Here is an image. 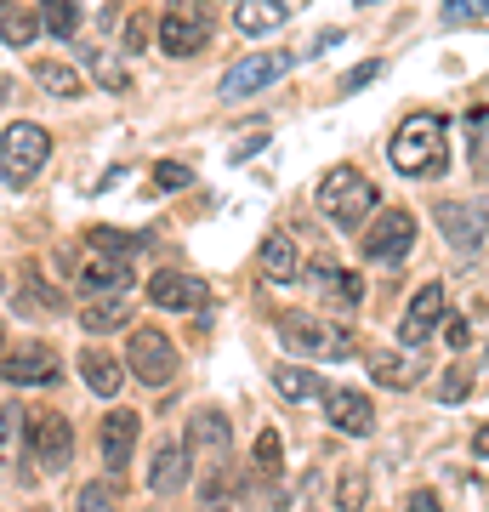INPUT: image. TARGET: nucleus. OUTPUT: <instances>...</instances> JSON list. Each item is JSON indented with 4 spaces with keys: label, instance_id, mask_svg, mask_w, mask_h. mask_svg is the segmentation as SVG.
<instances>
[{
    "label": "nucleus",
    "instance_id": "obj_1",
    "mask_svg": "<svg viewBox=\"0 0 489 512\" xmlns=\"http://www.w3.org/2000/svg\"><path fill=\"white\" fill-rule=\"evenodd\" d=\"M444 114L433 109H416L404 114V126L393 131V143H387V154H393V171H404V177H433V171H444Z\"/></svg>",
    "mask_w": 489,
    "mask_h": 512
},
{
    "label": "nucleus",
    "instance_id": "obj_2",
    "mask_svg": "<svg viewBox=\"0 0 489 512\" xmlns=\"http://www.w3.org/2000/svg\"><path fill=\"white\" fill-rule=\"evenodd\" d=\"M319 211H325L336 228H359L370 211H376V183L364 177L359 165H336L319 177Z\"/></svg>",
    "mask_w": 489,
    "mask_h": 512
},
{
    "label": "nucleus",
    "instance_id": "obj_3",
    "mask_svg": "<svg viewBox=\"0 0 489 512\" xmlns=\"http://www.w3.org/2000/svg\"><path fill=\"white\" fill-rule=\"evenodd\" d=\"M29 461H40L46 473H63L74 461V421L63 410H29L23 416V473Z\"/></svg>",
    "mask_w": 489,
    "mask_h": 512
},
{
    "label": "nucleus",
    "instance_id": "obj_4",
    "mask_svg": "<svg viewBox=\"0 0 489 512\" xmlns=\"http://www.w3.org/2000/svg\"><path fill=\"white\" fill-rule=\"evenodd\" d=\"M46 160H52V131L35 126V120H18V126H6V137H0V177L12 188H29L46 171Z\"/></svg>",
    "mask_w": 489,
    "mask_h": 512
},
{
    "label": "nucleus",
    "instance_id": "obj_5",
    "mask_svg": "<svg viewBox=\"0 0 489 512\" xmlns=\"http://www.w3.org/2000/svg\"><path fill=\"white\" fill-rule=\"evenodd\" d=\"M273 325H279V342L290 353H302V359H347V353L359 348L347 325H325L313 313H279Z\"/></svg>",
    "mask_w": 489,
    "mask_h": 512
},
{
    "label": "nucleus",
    "instance_id": "obj_6",
    "mask_svg": "<svg viewBox=\"0 0 489 512\" xmlns=\"http://www.w3.org/2000/svg\"><path fill=\"white\" fill-rule=\"evenodd\" d=\"M182 456L200 461L205 478L222 473V467L234 461V427H228V416H222V410H194V416H188V433H182Z\"/></svg>",
    "mask_w": 489,
    "mask_h": 512
},
{
    "label": "nucleus",
    "instance_id": "obj_7",
    "mask_svg": "<svg viewBox=\"0 0 489 512\" xmlns=\"http://www.w3.org/2000/svg\"><path fill=\"white\" fill-rule=\"evenodd\" d=\"M296 63H302V52H251L245 63H234V69L222 74L217 97H222V103H239V97L268 92L273 80H285V74L296 69Z\"/></svg>",
    "mask_w": 489,
    "mask_h": 512
},
{
    "label": "nucleus",
    "instance_id": "obj_8",
    "mask_svg": "<svg viewBox=\"0 0 489 512\" xmlns=\"http://www.w3.org/2000/svg\"><path fill=\"white\" fill-rule=\"evenodd\" d=\"M177 342L165 336V330H131V342H126V370L137 376V382L148 387H165V382H177Z\"/></svg>",
    "mask_w": 489,
    "mask_h": 512
},
{
    "label": "nucleus",
    "instance_id": "obj_9",
    "mask_svg": "<svg viewBox=\"0 0 489 512\" xmlns=\"http://www.w3.org/2000/svg\"><path fill=\"white\" fill-rule=\"evenodd\" d=\"M211 29H217L211 12L194 6V0H188V6H165L160 12V52L165 57H194V52L211 46Z\"/></svg>",
    "mask_w": 489,
    "mask_h": 512
},
{
    "label": "nucleus",
    "instance_id": "obj_10",
    "mask_svg": "<svg viewBox=\"0 0 489 512\" xmlns=\"http://www.w3.org/2000/svg\"><path fill=\"white\" fill-rule=\"evenodd\" d=\"M359 245H364L370 262H387V268H393V262H404L410 245H416V217H410L404 205H393V211H381V217L370 222V234H364Z\"/></svg>",
    "mask_w": 489,
    "mask_h": 512
},
{
    "label": "nucleus",
    "instance_id": "obj_11",
    "mask_svg": "<svg viewBox=\"0 0 489 512\" xmlns=\"http://www.w3.org/2000/svg\"><path fill=\"white\" fill-rule=\"evenodd\" d=\"M0 376L12 387H52L63 376V359H57L52 342H23V348L0 353Z\"/></svg>",
    "mask_w": 489,
    "mask_h": 512
},
{
    "label": "nucleus",
    "instance_id": "obj_12",
    "mask_svg": "<svg viewBox=\"0 0 489 512\" xmlns=\"http://www.w3.org/2000/svg\"><path fill=\"white\" fill-rule=\"evenodd\" d=\"M148 302L165 313H205L211 291H205V279L194 274H177V268H160V274L148 279Z\"/></svg>",
    "mask_w": 489,
    "mask_h": 512
},
{
    "label": "nucleus",
    "instance_id": "obj_13",
    "mask_svg": "<svg viewBox=\"0 0 489 512\" xmlns=\"http://www.w3.org/2000/svg\"><path fill=\"white\" fill-rule=\"evenodd\" d=\"M325 416L347 439H370L376 433V410H370V399H364L359 387H325Z\"/></svg>",
    "mask_w": 489,
    "mask_h": 512
},
{
    "label": "nucleus",
    "instance_id": "obj_14",
    "mask_svg": "<svg viewBox=\"0 0 489 512\" xmlns=\"http://www.w3.org/2000/svg\"><path fill=\"white\" fill-rule=\"evenodd\" d=\"M438 228H444V239H450L455 251H472L489 234V211L484 205H467V200H438Z\"/></svg>",
    "mask_w": 489,
    "mask_h": 512
},
{
    "label": "nucleus",
    "instance_id": "obj_15",
    "mask_svg": "<svg viewBox=\"0 0 489 512\" xmlns=\"http://www.w3.org/2000/svg\"><path fill=\"white\" fill-rule=\"evenodd\" d=\"M137 433H143V416L137 410H114V416H103V467L109 473H120V484H126V461L131 450H137Z\"/></svg>",
    "mask_w": 489,
    "mask_h": 512
},
{
    "label": "nucleus",
    "instance_id": "obj_16",
    "mask_svg": "<svg viewBox=\"0 0 489 512\" xmlns=\"http://www.w3.org/2000/svg\"><path fill=\"white\" fill-rule=\"evenodd\" d=\"M444 325V285H421L416 291V302H410V308H404V325H399V342L404 348H421V342H427V336H433V330Z\"/></svg>",
    "mask_w": 489,
    "mask_h": 512
},
{
    "label": "nucleus",
    "instance_id": "obj_17",
    "mask_svg": "<svg viewBox=\"0 0 489 512\" xmlns=\"http://www.w3.org/2000/svg\"><path fill=\"white\" fill-rule=\"evenodd\" d=\"M131 279H137L131 262H120V256H91L86 268H80V279H74V291L91 296V302H97V296H126Z\"/></svg>",
    "mask_w": 489,
    "mask_h": 512
},
{
    "label": "nucleus",
    "instance_id": "obj_18",
    "mask_svg": "<svg viewBox=\"0 0 489 512\" xmlns=\"http://www.w3.org/2000/svg\"><path fill=\"white\" fill-rule=\"evenodd\" d=\"M256 262H262V279L268 285H296L302 279V256H296V239L290 234H268L262 251H256Z\"/></svg>",
    "mask_w": 489,
    "mask_h": 512
},
{
    "label": "nucleus",
    "instance_id": "obj_19",
    "mask_svg": "<svg viewBox=\"0 0 489 512\" xmlns=\"http://www.w3.org/2000/svg\"><path fill=\"white\" fill-rule=\"evenodd\" d=\"M182 484H188V456H182L177 439H160V450H154V461H148V490L177 495Z\"/></svg>",
    "mask_w": 489,
    "mask_h": 512
},
{
    "label": "nucleus",
    "instance_id": "obj_20",
    "mask_svg": "<svg viewBox=\"0 0 489 512\" xmlns=\"http://www.w3.org/2000/svg\"><path fill=\"white\" fill-rule=\"evenodd\" d=\"M308 279H313V291H319V296H330L336 308H359V302H364L359 274H342V268H330V262H313V268H308Z\"/></svg>",
    "mask_w": 489,
    "mask_h": 512
},
{
    "label": "nucleus",
    "instance_id": "obj_21",
    "mask_svg": "<svg viewBox=\"0 0 489 512\" xmlns=\"http://www.w3.org/2000/svg\"><path fill=\"white\" fill-rule=\"evenodd\" d=\"M29 80H35L46 97H57V103H74V97L86 92V80L69 69V63H52V57H40V63H29Z\"/></svg>",
    "mask_w": 489,
    "mask_h": 512
},
{
    "label": "nucleus",
    "instance_id": "obj_22",
    "mask_svg": "<svg viewBox=\"0 0 489 512\" xmlns=\"http://www.w3.org/2000/svg\"><path fill=\"white\" fill-rule=\"evenodd\" d=\"M80 376H86V387L97 393V399H114L120 393V359L114 353H103V348H91V353H80Z\"/></svg>",
    "mask_w": 489,
    "mask_h": 512
},
{
    "label": "nucleus",
    "instance_id": "obj_23",
    "mask_svg": "<svg viewBox=\"0 0 489 512\" xmlns=\"http://www.w3.org/2000/svg\"><path fill=\"white\" fill-rule=\"evenodd\" d=\"M234 23L245 29V35H273V29L290 23V6L285 0H245V6L234 12Z\"/></svg>",
    "mask_w": 489,
    "mask_h": 512
},
{
    "label": "nucleus",
    "instance_id": "obj_24",
    "mask_svg": "<svg viewBox=\"0 0 489 512\" xmlns=\"http://www.w3.org/2000/svg\"><path fill=\"white\" fill-rule=\"evenodd\" d=\"M80 325H86L91 336H109V330L131 325V302H126V296H97V302L80 308Z\"/></svg>",
    "mask_w": 489,
    "mask_h": 512
},
{
    "label": "nucleus",
    "instance_id": "obj_25",
    "mask_svg": "<svg viewBox=\"0 0 489 512\" xmlns=\"http://www.w3.org/2000/svg\"><path fill=\"white\" fill-rule=\"evenodd\" d=\"M0 40L18 46V52H29L40 40V12L35 6H0Z\"/></svg>",
    "mask_w": 489,
    "mask_h": 512
},
{
    "label": "nucleus",
    "instance_id": "obj_26",
    "mask_svg": "<svg viewBox=\"0 0 489 512\" xmlns=\"http://www.w3.org/2000/svg\"><path fill=\"white\" fill-rule=\"evenodd\" d=\"M273 387H279L290 404L325 399V382H319V370H308V365H279V370H273Z\"/></svg>",
    "mask_w": 489,
    "mask_h": 512
},
{
    "label": "nucleus",
    "instance_id": "obj_27",
    "mask_svg": "<svg viewBox=\"0 0 489 512\" xmlns=\"http://www.w3.org/2000/svg\"><path fill=\"white\" fill-rule=\"evenodd\" d=\"M86 69H91V80H97V86H103V92H131V74H126V63H120V57L114 52H103V46H86Z\"/></svg>",
    "mask_w": 489,
    "mask_h": 512
},
{
    "label": "nucleus",
    "instance_id": "obj_28",
    "mask_svg": "<svg viewBox=\"0 0 489 512\" xmlns=\"http://www.w3.org/2000/svg\"><path fill=\"white\" fill-rule=\"evenodd\" d=\"M370 376H376V387H416V365L404 359V353H370Z\"/></svg>",
    "mask_w": 489,
    "mask_h": 512
},
{
    "label": "nucleus",
    "instance_id": "obj_29",
    "mask_svg": "<svg viewBox=\"0 0 489 512\" xmlns=\"http://www.w3.org/2000/svg\"><path fill=\"white\" fill-rule=\"evenodd\" d=\"M86 239H91V251H97V256H120V262L143 245V234H126V228H109V222H97Z\"/></svg>",
    "mask_w": 489,
    "mask_h": 512
},
{
    "label": "nucleus",
    "instance_id": "obj_30",
    "mask_svg": "<svg viewBox=\"0 0 489 512\" xmlns=\"http://www.w3.org/2000/svg\"><path fill=\"white\" fill-rule=\"evenodd\" d=\"M18 308H23V313H63V308H69V296L52 291L46 279H29V285L18 291Z\"/></svg>",
    "mask_w": 489,
    "mask_h": 512
},
{
    "label": "nucleus",
    "instance_id": "obj_31",
    "mask_svg": "<svg viewBox=\"0 0 489 512\" xmlns=\"http://www.w3.org/2000/svg\"><path fill=\"white\" fill-rule=\"evenodd\" d=\"M40 29L57 40H74V29H80V6H69V0H46L40 6Z\"/></svg>",
    "mask_w": 489,
    "mask_h": 512
},
{
    "label": "nucleus",
    "instance_id": "obj_32",
    "mask_svg": "<svg viewBox=\"0 0 489 512\" xmlns=\"http://www.w3.org/2000/svg\"><path fill=\"white\" fill-rule=\"evenodd\" d=\"M74 512H120V484L114 478H91L80 490V501H74Z\"/></svg>",
    "mask_w": 489,
    "mask_h": 512
},
{
    "label": "nucleus",
    "instance_id": "obj_33",
    "mask_svg": "<svg viewBox=\"0 0 489 512\" xmlns=\"http://www.w3.org/2000/svg\"><path fill=\"white\" fill-rule=\"evenodd\" d=\"M279 467H285V461H279V433H273V427H262L256 456H251V473L262 478V484H273V478H279Z\"/></svg>",
    "mask_w": 489,
    "mask_h": 512
},
{
    "label": "nucleus",
    "instance_id": "obj_34",
    "mask_svg": "<svg viewBox=\"0 0 489 512\" xmlns=\"http://www.w3.org/2000/svg\"><path fill=\"white\" fill-rule=\"evenodd\" d=\"M364 495H370V478H364L359 467H347V473L336 478V507H342V512H359Z\"/></svg>",
    "mask_w": 489,
    "mask_h": 512
},
{
    "label": "nucleus",
    "instance_id": "obj_35",
    "mask_svg": "<svg viewBox=\"0 0 489 512\" xmlns=\"http://www.w3.org/2000/svg\"><path fill=\"white\" fill-rule=\"evenodd\" d=\"M177 188H194V165L160 160V165H154V194H177Z\"/></svg>",
    "mask_w": 489,
    "mask_h": 512
},
{
    "label": "nucleus",
    "instance_id": "obj_36",
    "mask_svg": "<svg viewBox=\"0 0 489 512\" xmlns=\"http://www.w3.org/2000/svg\"><path fill=\"white\" fill-rule=\"evenodd\" d=\"M467 393H472V370L467 365H450L444 376H438V399L444 404H461Z\"/></svg>",
    "mask_w": 489,
    "mask_h": 512
},
{
    "label": "nucleus",
    "instance_id": "obj_37",
    "mask_svg": "<svg viewBox=\"0 0 489 512\" xmlns=\"http://www.w3.org/2000/svg\"><path fill=\"white\" fill-rule=\"evenodd\" d=\"M12 444H23V410L18 404H0V461H6Z\"/></svg>",
    "mask_w": 489,
    "mask_h": 512
},
{
    "label": "nucleus",
    "instance_id": "obj_38",
    "mask_svg": "<svg viewBox=\"0 0 489 512\" xmlns=\"http://www.w3.org/2000/svg\"><path fill=\"white\" fill-rule=\"evenodd\" d=\"M444 342H450L455 353L472 348V319H461V313H444Z\"/></svg>",
    "mask_w": 489,
    "mask_h": 512
},
{
    "label": "nucleus",
    "instance_id": "obj_39",
    "mask_svg": "<svg viewBox=\"0 0 489 512\" xmlns=\"http://www.w3.org/2000/svg\"><path fill=\"white\" fill-rule=\"evenodd\" d=\"M484 12V0H444V23H478Z\"/></svg>",
    "mask_w": 489,
    "mask_h": 512
},
{
    "label": "nucleus",
    "instance_id": "obj_40",
    "mask_svg": "<svg viewBox=\"0 0 489 512\" xmlns=\"http://www.w3.org/2000/svg\"><path fill=\"white\" fill-rule=\"evenodd\" d=\"M376 74H381V63H359V69H353V74L342 80V92H347V97H353V92H364V86H370Z\"/></svg>",
    "mask_w": 489,
    "mask_h": 512
},
{
    "label": "nucleus",
    "instance_id": "obj_41",
    "mask_svg": "<svg viewBox=\"0 0 489 512\" xmlns=\"http://www.w3.org/2000/svg\"><path fill=\"white\" fill-rule=\"evenodd\" d=\"M262 143H268V131H251V137H239V143L234 148H228V160H251V154H256V148H262Z\"/></svg>",
    "mask_w": 489,
    "mask_h": 512
},
{
    "label": "nucleus",
    "instance_id": "obj_42",
    "mask_svg": "<svg viewBox=\"0 0 489 512\" xmlns=\"http://www.w3.org/2000/svg\"><path fill=\"white\" fill-rule=\"evenodd\" d=\"M143 40H148V18H143V12H131V23H126V46L137 52Z\"/></svg>",
    "mask_w": 489,
    "mask_h": 512
},
{
    "label": "nucleus",
    "instance_id": "obj_43",
    "mask_svg": "<svg viewBox=\"0 0 489 512\" xmlns=\"http://www.w3.org/2000/svg\"><path fill=\"white\" fill-rule=\"evenodd\" d=\"M410 512H444L438 507V490H416L410 495Z\"/></svg>",
    "mask_w": 489,
    "mask_h": 512
},
{
    "label": "nucleus",
    "instance_id": "obj_44",
    "mask_svg": "<svg viewBox=\"0 0 489 512\" xmlns=\"http://www.w3.org/2000/svg\"><path fill=\"white\" fill-rule=\"evenodd\" d=\"M472 456H478V461H489V421L478 427V433H472Z\"/></svg>",
    "mask_w": 489,
    "mask_h": 512
},
{
    "label": "nucleus",
    "instance_id": "obj_45",
    "mask_svg": "<svg viewBox=\"0 0 489 512\" xmlns=\"http://www.w3.org/2000/svg\"><path fill=\"white\" fill-rule=\"evenodd\" d=\"M194 512H228V501H200Z\"/></svg>",
    "mask_w": 489,
    "mask_h": 512
},
{
    "label": "nucleus",
    "instance_id": "obj_46",
    "mask_svg": "<svg viewBox=\"0 0 489 512\" xmlns=\"http://www.w3.org/2000/svg\"><path fill=\"white\" fill-rule=\"evenodd\" d=\"M0 353H6V325H0Z\"/></svg>",
    "mask_w": 489,
    "mask_h": 512
},
{
    "label": "nucleus",
    "instance_id": "obj_47",
    "mask_svg": "<svg viewBox=\"0 0 489 512\" xmlns=\"http://www.w3.org/2000/svg\"><path fill=\"white\" fill-rule=\"evenodd\" d=\"M0 103H6V80H0Z\"/></svg>",
    "mask_w": 489,
    "mask_h": 512
},
{
    "label": "nucleus",
    "instance_id": "obj_48",
    "mask_svg": "<svg viewBox=\"0 0 489 512\" xmlns=\"http://www.w3.org/2000/svg\"><path fill=\"white\" fill-rule=\"evenodd\" d=\"M0 291H6V274H0Z\"/></svg>",
    "mask_w": 489,
    "mask_h": 512
},
{
    "label": "nucleus",
    "instance_id": "obj_49",
    "mask_svg": "<svg viewBox=\"0 0 489 512\" xmlns=\"http://www.w3.org/2000/svg\"><path fill=\"white\" fill-rule=\"evenodd\" d=\"M29 512H46V507H29Z\"/></svg>",
    "mask_w": 489,
    "mask_h": 512
}]
</instances>
